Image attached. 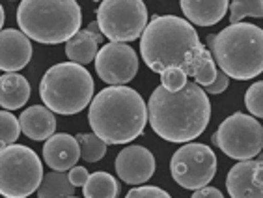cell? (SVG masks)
Here are the masks:
<instances>
[{
    "instance_id": "cell-23",
    "label": "cell",
    "mask_w": 263,
    "mask_h": 198,
    "mask_svg": "<svg viewBox=\"0 0 263 198\" xmlns=\"http://www.w3.org/2000/svg\"><path fill=\"white\" fill-rule=\"evenodd\" d=\"M245 17H263V0H232L230 23H241Z\"/></svg>"
},
{
    "instance_id": "cell-20",
    "label": "cell",
    "mask_w": 263,
    "mask_h": 198,
    "mask_svg": "<svg viewBox=\"0 0 263 198\" xmlns=\"http://www.w3.org/2000/svg\"><path fill=\"white\" fill-rule=\"evenodd\" d=\"M75 189L69 174L52 170L43 176V182L37 189V198H69L75 194Z\"/></svg>"
},
{
    "instance_id": "cell-18",
    "label": "cell",
    "mask_w": 263,
    "mask_h": 198,
    "mask_svg": "<svg viewBox=\"0 0 263 198\" xmlns=\"http://www.w3.org/2000/svg\"><path fill=\"white\" fill-rule=\"evenodd\" d=\"M30 97V84L19 73H4L0 79V105L4 111H15L26 105Z\"/></svg>"
},
{
    "instance_id": "cell-21",
    "label": "cell",
    "mask_w": 263,
    "mask_h": 198,
    "mask_svg": "<svg viewBox=\"0 0 263 198\" xmlns=\"http://www.w3.org/2000/svg\"><path fill=\"white\" fill-rule=\"evenodd\" d=\"M84 198H116L120 193V185L116 178L108 172H93L90 179L82 187Z\"/></svg>"
},
{
    "instance_id": "cell-2",
    "label": "cell",
    "mask_w": 263,
    "mask_h": 198,
    "mask_svg": "<svg viewBox=\"0 0 263 198\" xmlns=\"http://www.w3.org/2000/svg\"><path fill=\"white\" fill-rule=\"evenodd\" d=\"M147 118L161 138L176 144L191 142L205 131L211 120L208 92L196 82H189L179 92L155 88L147 101Z\"/></svg>"
},
{
    "instance_id": "cell-29",
    "label": "cell",
    "mask_w": 263,
    "mask_h": 198,
    "mask_svg": "<svg viewBox=\"0 0 263 198\" xmlns=\"http://www.w3.org/2000/svg\"><path fill=\"white\" fill-rule=\"evenodd\" d=\"M67 174H69V179L75 187H84L86 182L90 179V172L84 167H73Z\"/></svg>"
},
{
    "instance_id": "cell-26",
    "label": "cell",
    "mask_w": 263,
    "mask_h": 198,
    "mask_svg": "<svg viewBox=\"0 0 263 198\" xmlns=\"http://www.w3.org/2000/svg\"><path fill=\"white\" fill-rule=\"evenodd\" d=\"M187 77V73L179 67H170V69L161 73V86H164L170 92H179L189 84Z\"/></svg>"
},
{
    "instance_id": "cell-11",
    "label": "cell",
    "mask_w": 263,
    "mask_h": 198,
    "mask_svg": "<svg viewBox=\"0 0 263 198\" xmlns=\"http://www.w3.org/2000/svg\"><path fill=\"white\" fill-rule=\"evenodd\" d=\"M96 71L103 82L110 86H123L131 82L138 71V55L127 43H106L96 58Z\"/></svg>"
},
{
    "instance_id": "cell-16",
    "label": "cell",
    "mask_w": 263,
    "mask_h": 198,
    "mask_svg": "<svg viewBox=\"0 0 263 198\" xmlns=\"http://www.w3.org/2000/svg\"><path fill=\"white\" fill-rule=\"evenodd\" d=\"M21 131L30 140H49L56 131V118L54 112L49 107L34 105L21 112L19 116Z\"/></svg>"
},
{
    "instance_id": "cell-10",
    "label": "cell",
    "mask_w": 263,
    "mask_h": 198,
    "mask_svg": "<svg viewBox=\"0 0 263 198\" xmlns=\"http://www.w3.org/2000/svg\"><path fill=\"white\" fill-rule=\"evenodd\" d=\"M172 178L189 191L208 187L217 174V155L208 144H183L170 161Z\"/></svg>"
},
{
    "instance_id": "cell-13",
    "label": "cell",
    "mask_w": 263,
    "mask_h": 198,
    "mask_svg": "<svg viewBox=\"0 0 263 198\" xmlns=\"http://www.w3.org/2000/svg\"><path fill=\"white\" fill-rule=\"evenodd\" d=\"M116 174L129 185H142L155 174V157L144 146H125L116 157Z\"/></svg>"
},
{
    "instance_id": "cell-6",
    "label": "cell",
    "mask_w": 263,
    "mask_h": 198,
    "mask_svg": "<svg viewBox=\"0 0 263 198\" xmlns=\"http://www.w3.org/2000/svg\"><path fill=\"white\" fill-rule=\"evenodd\" d=\"M40 96L54 114L73 116L90 107L93 99V79L84 66L62 62L47 69L40 82Z\"/></svg>"
},
{
    "instance_id": "cell-27",
    "label": "cell",
    "mask_w": 263,
    "mask_h": 198,
    "mask_svg": "<svg viewBox=\"0 0 263 198\" xmlns=\"http://www.w3.org/2000/svg\"><path fill=\"white\" fill-rule=\"evenodd\" d=\"M125 198H172L161 187L155 185H138L125 194Z\"/></svg>"
},
{
    "instance_id": "cell-32",
    "label": "cell",
    "mask_w": 263,
    "mask_h": 198,
    "mask_svg": "<svg viewBox=\"0 0 263 198\" xmlns=\"http://www.w3.org/2000/svg\"><path fill=\"white\" fill-rule=\"evenodd\" d=\"M69 198H77V196H69Z\"/></svg>"
},
{
    "instance_id": "cell-28",
    "label": "cell",
    "mask_w": 263,
    "mask_h": 198,
    "mask_svg": "<svg viewBox=\"0 0 263 198\" xmlns=\"http://www.w3.org/2000/svg\"><path fill=\"white\" fill-rule=\"evenodd\" d=\"M230 86V77L226 75V73L222 71V69H218V73H217V79H215V82L213 84H209V86H205V92L208 94H222L226 88Z\"/></svg>"
},
{
    "instance_id": "cell-14",
    "label": "cell",
    "mask_w": 263,
    "mask_h": 198,
    "mask_svg": "<svg viewBox=\"0 0 263 198\" xmlns=\"http://www.w3.org/2000/svg\"><path fill=\"white\" fill-rule=\"evenodd\" d=\"M32 43L25 32L15 28H2L0 32V69L15 73L30 62Z\"/></svg>"
},
{
    "instance_id": "cell-22",
    "label": "cell",
    "mask_w": 263,
    "mask_h": 198,
    "mask_svg": "<svg viewBox=\"0 0 263 198\" xmlns=\"http://www.w3.org/2000/svg\"><path fill=\"white\" fill-rule=\"evenodd\" d=\"M77 140L81 144V157L88 163H97L105 157L106 142L99 138L96 133H81L77 135Z\"/></svg>"
},
{
    "instance_id": "cell-9",
    "label": "cell",
    "mask_w": 263,
    "mask_h": 198,
    "mask_svg": "<svg viewBox=\"0 0 263 198\" xmlns=\"http://www.w3.org/2000/svg\"><path fill=\"white\" fill-rule=\"evenodd\" d=\"M213 142L232 159H254L263 150V127L258 118L245 112H233L218 125Z\"/></svg>"
},
{
    "instance_id": "cell-7",
    "label": "cell",
    "mask_w": 263,
    "mask_h": 198,
    "mask_svg": "<svg viewBox=\"0 0 263 198\" xmlns=\"http://www.w3.org/2000/svg\"><path fill=\"white\" fill-rule=\"evenodd\" d=\"M43 165L37 153L23 144L0 150V193L8 198H26L40 189Z\"/></svg>"
},
{
    "instance_id": "cell-31",
    "label": "cell",
    "mask_w": 263,
    "mask_h": 198,
    "mask_svg": "<svg viewBox=\"0 0 263 198\" xmlns=\"http://www.w3.org/2000/svg\"><path fill=\"white\" fill-rule=\"evenodd\" d=\"M0 23L4 25V8H0Z\"/></svg>"
},
{
    "instance_id": "cell-33",
    "label": "cell",
    "mask_w": 263,
    "mask_h": 198,
    "mask_svg": "<svg viewBox=\"0 0 263 198\" xmlns=\"http://www.w3.org/2000/svg\"><path fill=\"white\" fill-rule=\"evenodd\" d=\"M2 198H8V196H2Z\"/></svg>"
},
{
    "instance_id": "cell-8",
    "label": "cell",
    "mask_w": 263,
    "mask_h": 198,
    "mask_svg": "<svg viewBox=\"0 0 263 198\" xmlns=\"http://www.w3.org/2000/svg\"><path fill=\"white\" fill-rule=\"evenodd\" d=\"M97 23L103 36L114 43L135 41L147 26L146 4L142 0H103L97 8Z\"/></svg>"
},
{
    "instance_id": "cell-12",
    "label": "cell",
    "mask_w": 263,
    "mask_h": 198,
    "mask_svg": "<svg viewBox=\"0 0 263 198\" xmlns=\"http://www.w3.org/2000/svg\"><path fill=\"white\" fill-rule=\"evenodd\" d=\"M226 189L230 198H263V153L230 168Z\"/></svg>"
},
{
    "instance_id": "cell-4",
    "label": "cell",
    "mask_w": 263,
    "mask_h": 198,
    "mask_svg": "<svg viewBox=\"0 0 263 198\" xmlns=\"http://www.w3.org/2000/svg\"><path fill=\"white\" fill-rule=\"evenodd\" d=\"M208 45L230 79L248 81L263 71V30L250 23H235L215 36H208Z\"/></svg>"
},
{
    "instance_id": "cell-25",
    "label": "cell",
    "mask_w": 263,
    "mask_h": 198,
    "mask_svg": "<svg viewBox=\"0 0 263 198\" xmlns=\"http://www.w3.org/2000/svg\"><path fill=\"white\" fill-rule=\"evenodd\" d=\"M245 105L254 118L263 120V81L250 84V88L245 94Z\"/></svg>"
},
{
    "instance_id": "cell-24",
    "label": "cell",
    "mask_w": 263,
    "mask_h": 198,
    "mask_svg": "<svg viewBox=\"0 0 263 198\" xmlns=\"http://www.w3.org/2000/svg\"><path fill=\"white\" fill-rule=\"evenodd\" d=\"M21 122L10 111L0 112V142L2 146H10L19 138L21 135Z\"/></svg>"
},
{
    "instance_id": "cell-15",
    "label": "cell",
    "mask_w": 263,
    "mask_h": 198,
    "mask_svg": "<svg viewBox=\"0 0 263 198\" xmlns=\"http://www.w3.org/2000/svg\"><path fill=\"white\" fill-rule=\"evenodd\" d=\"M43 159L49 165V168L66 172L77 167V161L81 159V144L73 135L54 133L43 144Z\"/></svg>"
},
{
    "instance_id": "cell-17",
    "label": "cell",
    "mask_w": 263,
    "mask_h": 198,
    "mask_svg": "<svg viewBox=\"0 0 263 198\" xmlns=\"http://www.w3.org/2000/svg\"><path fill=\"white\" fill-rule=\"evenodd\" d=\"M181 11L191 25L213 26L230 10V0H179Z\"/></svg>"
},
{
    "instance_id": "cell-19",
    "label": "cell",
    "mask_w": 263,
    "mask_h": 198,
    "mask_svg": "<svg viewBox=\"0 0 263 198\" xmlns=\"http://www.w3.org/2000/svg\"><path fill=\"white\" fill-rule=\"evenodd\" d=\"M103 41V34H93L88 28L79 30L75 36L66 43V55L71 62L86 66L97 58V47Z\"/></svg>"
},
{
    "instance_id": "cell-3",
    "label": "cell",
    "mask_w": 263,
    "mask_h": 198,
    "mask_svg": "<svg viewBox=\"0 0 263 198\" xmlns=\"http://www.w3.org/2000/svg\"><path fill=\"white\" fill-rule=\"evenodd\" d=\"M147 122V105L137 90L125 84L101 90L88 107L91 131L106 144L133 142L144 133Z\"/></svg>"
},
{
    "instance_id": "cell-1",
    "label": "cell",
    "mask_w": 263,
    "mask_h": 198,
    "mask_svg": "<svg viewBox=\"0 0 263 198\" xmlns=\"http://www.w3.org/2000/svg\"><path fill=\"white\" fill-rule=\"evenodd\" d=\"M140 55L144 64L159 75L179 67L200 86H209L217 79L213 55L200 43L196 28L181 17H153L140 38Z\"/></svg>"
},
{
    "instance_id": "cell-30",
    "label": "cell",
    "mask_w": 263,
    "mask_h": 198,
    "mask_svg": "<svg viewBox=\"0 0 263 198\" xmlns=\"http://www.w3.org/2000/svg\"><path fill=\"white\" fill-rule=\"evenodd\" d=\"M191 198H224V196L217 187H203L194 191V194Z\"/></svg>"
},
{
    "instance_id": "cell-5",
    "label": "cell",
    "mask_w": 263,
    "mask_h": 198,
    "mask_svg": "<svg viewBox=\"0 0 263 198\" xmlns=\"http://www.w3.org/2000/svg\"><path fill=\"white\" fill-rule=\"evenodd\" d=\"M82 11L77 0H21L17 25L43 45L67 43L81 30Z\"/></svg>"
}]
</instances>
